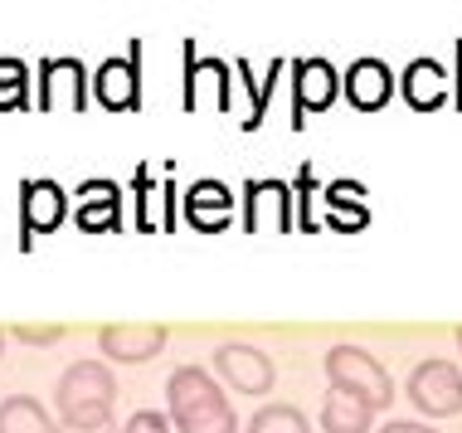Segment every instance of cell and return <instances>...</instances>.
Here are the masks:
<instances>
[{
  "mask_svg": "<svg viewBox=\"0 0 462 433\" xmlns=\"http://www.w3.org/2000/svg\"><path fill=\"white\" fill-rule=\"evenodd\" d=\"M117 380L103 361H73L54 385V424L69 433H107Z\"/></svg>",
  "mask_w": 462,
  "mask_h": 433,
  "instance_id": "1",
  "label": "cell"
},
{
  "mask_svg": "<svg viewBox=\"0 0 462 433\" xmlns=\"http://www.w3.org/2000/svg\"><path fill=\"white\" fill-rule=\"evenodd\" d=\"M171 433H239V414L224 400L219 380L199 365H180L166 380Z\"/></svg>",
  "mask_w": 462,
  "mask_h": 433,
  "instance_id": "2",
  "label": "cell"
},
{
  "mask_svg": "<svg viewBox=\"0 0 462 433\" xmlns=\"http://www.w3.org/2000/svg\"><path fill=\"white\" fill-rule=\"evenodd\" d=\"M327 380H331V390L351 394V400L370 404V410H390V404H394L390 370L374 361L370 351L351 345V341H341V345H331V351H327Z\"/></svg>",
  "mask_w": 462,
  "mask_h": 433,
  "instance_id": "3",
  "label": "cell"
},
{
  "mask_svg": "<svg viewBox=\"0 0 462 433\" xmlns=\"http://www.w3.org/2000/svg\"><path fill=\"white\" fill-rule=\"evenodd\" d=\"M404 400L414 404L423 419H453V414H462V370L453 361L429 355V361H419L414 370H409Z\"/></svg>",
  "mask_w": 462,
  "mask_h": 433,
  "instance_id": "4",
  "label": "cell"
},
{
  "mask_svg": "<svg viewBox=\"0 0 462 433\" xmlns=\"http://www.w3.org/2000/svg\"><path fill=\"white\" fill-rule=\"evenodd\" d=\"M171 331L161 321H112V327L97 331V351L117 365H146L166 351Z\"/></svg>",
  "mask_w": 462,
  "mask_h": 433,
  "instance_id": "5",
  "label": "cell"
},
{
  "mask_svg": "<svg viewBox=\"0 0 462 433\" xmlns=\"http://www.w3.org/2000/svg\"><path fill=\"white\" fill-rule=\"evenodd\" d=\"M215 375L239 394H273V385H278L273 361L258 351V345H244V341H224L219 345L215 351Z\"/></svg>",
  "mask_w": 462,
  "mask_h": 433,
  "instance_id": "6",
  "label": "cell"
},
{
  "mask_svg": "<svg viewBox=\"0 0 462 433\" xmlns=\"http://www.w3.org/2000/svg\"><path fill=\"white\" fill-rule=\"evenodd\" d=\"M244 229L287 234L292 229V190L282 180H248L244 185Z\"/></svg>",
  "mask_w": 462,
  "mask_h": 433,
  "instance_id": "7",
  "label": "cell"
},
{
  "mask_svg": "<svg viewBox=\"0 0 462 433\" xmlns=\"http://www.w3.org/2000/svg\"><path fill=\"white\" fill-rule=\"evenodd\" d=\"M40 107L54 113V107H69V113H83L88 107V69L79 59H44L40 64Z\"/></svg>",
  "mask_w": 462,
  "mask_h": 433,
  "instance_id": "8",
  "label": "cell"
},
{
  "mask_svg": "<svg viewBox=\"0 0 462 433\" xmlns=\"http://www.w3.org/2000/svg\"><path fill=\"white\" fill-rule=\"evenodd\" d=\"M336 93H341V78H336V69L327 59H297L292 64V127H302L311 113H327L336 103Z\"/></svg>",
  "mask_w": 462,
  "mask_h": 433,
  "instance_id": "9",
  "label": "cell"
},
{
  "mask_svg": "<svg viewBox=\"0 0 462 433\" xmlns=\"http://www.w3.org/2000/svg\"><path fill=\"white\" fill-rule=\"evenodd\" d=\"M341 93L356 113H380L394 97V73H390V64H380V59H356L341 78Z\"/></svg>",
  "mask_w": 462,
  "mask_h": 433,
  "instance_id": "10",
  "label": "cell"
},
{
  "mask_svg": "<svg viewBox=\"0 0 462 433\" xmlns=\"http://www.w3.org/2000/svg\"><path fill=\"white\" fill-rule=\"evenodd\" d=\"M93 97L103 107H112V113H136L142 107V78H136V54L127 59H107L103 69L88 78Z\"/></svg>",
  "mask_w": 462,
  "mask_h": 433,
  "instance_id": "11",
  "label": "cell"
},
{
  "mask_svg": "<svg viewBox=\"0 0 462 433\" xmlns=\"http://www.w3.org/2000/svg\"><path fill=\"white\" fill-rule=\"evenodd\" d=\"M20 215H24V249H30L34 234H54L59 225H64V215H69L64 190H59L54 180H24Z\"/></svg>",
  "mask_w": 462,
  "mask_h": 433,
  "instance_id": "12",
  "label": "cell"
},
{
  "mask_svg": "<svg viewBox=\"0 0 462 433\" xmlns=\"http://www.w3.org/2000/svg\"><path fill=\"white\" fill-rule=\"evenodd\" d=\"M399 93H404V103L414 107V113H439L443 103H453V97H448V73L433 64V59H414V64L404 69V78H399Z\"/></svg>",
  "mask_w": 462,
  "mask_h": 433,
  "instance_id": "13",
  "label": "cell"
},
{
  "mask_svg": "<svg viewBox=\"0 0 462 433\" xmlns=\"http://www.w3.org/2000/svg\"><path fill=\"white\" fill-rule=\"evenodd\" d=\"M185 219H190L195 229H205V234L224 229V225L234 219V195H229V185H219V180H195L190 190H185Z\"/></svg>",
  "mask_w": 462,
  "mask_h": 433,
  "instance_id": "14",
  "label": "cell"
},
{
  "mask_svg": "<svg viewBox=\"0 0 462 433\" xmlns=\"http://www.w3.org/2000/svg\"><path fill=\"white\" fill-rule=\"evenodd\" d=\"M79 229H122V190L112 180H83L79 185Z\"/></svg>",
  "mask_w": 462,
  "mask_h": 433,
  "instance_id": "15",
  "label": "cell"
},
{
  "mask_svg": "<svg viewBox=\"0 0 462 433\" xmlns=\"http://www.w3.org/2000/svg\"><path fill=\"white\" fill-rule=\"evenodd\" d=\"M317 424H321V433H370L374 410L360 404V400H351V394L331 390L327 404H321V414H317Z\"/></svg>",
  "mask_w": 462,
  "mask_h": 433,
  "instance_id": "16",
  "label": "cell"
},
{
  "mask_svg": "<svg viewBox=\"0 0 462 433\" xmlns=\"http://www.w3.org/2000/svg\"><path fill=\"white\" fill-rule=\"evenodd\" d=\"M0 433H59V424L34 394H10L0 400Z\"/></svg>",
  "mask_w": 462,
  "mask_h": 433,
  "instance_id": "17",
  "label": "cell"
},
{
  "mask_svg": "<svg viewBox=\"0 0 462 433\" xmlns=\"http://www.w3.org/2000/svg\"><path fill=\"white\" fill-rule=\"evenodd\" d=\"M248 433H311V424L297 404H263L248 419Z\"/></svg>",
  "mask_w": 462,
  "mask_h": 433,
  "instance_id": "18",
  "label": "cell"
},
{
  "mask_svg": "<svg viewBox=\"0 0 462 433\" xmlns=\"http://www.w3.org/2000/svg\"><path fill=\"white\" fill-rule=\"evenodd\" d=\"M278 69H282V64L273 59V64H268V83L258 88V83H254V69H248L244 59H239V83H244L248 93H254V107H248V117H244V132H254L258 122H263V113H268V88H278Z\"/></svg>",
  "mask_w": 462,
  "mask_h": 433,
  "instance_id": "19",
  "label": "cell"
},
{
  "mask_svg": "<svg viewBox=\"0 0 462 433\" xmlns=\"http://www.w3.org/2000/svg\"><path fill=\"white\" fill-rule=\"evenodd\" d=\"M0 107H5V113L30 107V93H24V64H20V59H0Z\"/></svg>",
  "mask_w": 462,
  "mask_h": 433,
  "instance_id": "20",
  "label": "cell"
},
{
  "mask_svg": "<svg viewBox=\"0 0 462 433\" xmlns=\"http://www.w3.org/2000/svg\"><path fill=\"white\" fill-rule=\"evenodd\" d=\"M360 195H365V190H360V185H351V180H336L331 190H327V205L341 215V219H336L341 229H360V225H365V219H351V200H360Z\"/></svg>",
  "mask_w": 462,
  "mask_h": 433,
  "instance_id": "21",
  "label": "cell"
},
{
  "mask_svg": "<svg viewBox=\"0 0 462 433\" xmlns=\"http://www.w3.org/2000/svg\"><path fill=\"white\" fill-rule=\"evenodd\" d=\"M311 190H317V176H311V161L302 170H297V195H292V209H302V219H297V225H302L307 234H317V215H311Z\"/></svg>",
  "mask_w": 462,
  "mask_h": 433,
  "instance_id": "22",
  "label": "cell"
},
{
  "mask_svg": "<svg viewBox=\"0 0 462 433\" xmlns=\"http://www.w3.org/2000/svg\"><path fill=\"white\" fill-rule=\"evenodd\" d=\"M5 336H15V341H30V345H54V341H64V327H24V321H15V327L5 331Z\"/></svg>",
  "mask_w": 462,
  "mask_h": 433,
  "instance_id": "23",
  "label": "cell"
},
{
  "mask_svg": "<svg viewBox=\"0 0 462 433\" xmlns=\"http://www.w3.org/2000/svg\"><path fill=\"white\" fill-rule=\"evenodd\" d=\"M122 433H171V419L161 410H136L127 424H122Z\"/></svg>",
  "mask_w": 462,
  "mask_h": 433,
  "instance_id": "24",
  "label": "cell"
},
{
  "mask_svg": "<svg viewBox=\"0 0 462 433\" xmlns=\"http://www.w3.org/2000/svg\"><path fill=\"white\" fill-rule=\"evenodd\" d=\"M380 433H439L433 424H419V419H390Z\"/></svg>",
  "mask_w": 462,
  "mask_h": 433,
  "instance_id": "25",
  "label": "cell"
},
{
  "mask_svg": "<svg viewBox=\"0 0 462 433\" xmlns=\"http://www.w3.org/2000/svg\"><path fill=\"white\" fill-rule=\"evenodd\" d=\"M448 88H453V93H448V97H453V103L462 107V40H457V78L448 83Z\"/></svg>",
  "mask_w": 462,
  "mask_h": 433,
  "instance_id": "26",
  "label": "cell"
},
{
  "mask_svg": "<svg viewBox=\"0 0 462 433\" xmlns=\"http://www.w3.org/2000/svg\"><path fill=\"white\" fill-rule=\"evenodd\" d=\"M0 355H5V327H0Z\"/></svg>",
  "mask_w": 462,
  "mask_h": 433,
  "instance_id": "27",
  "label": "cell"
},
{
  "mask_svg": "<svg viewBox=\"0 0 462 433\" xmlns=\"http://www.w3.org/2000/svg\"><path fill=\"white\" fill-rule=\"evenodd\" d=\"M457 351H462V327H457Z\"/></svg>",
  "mask_w": 462,
  "mask_h": 433,
  "instance_id": "28",
  "label": "cell"
},
{
  "mask_svg": "<svg viewBox=\"0 0 462 433\" xmlns=\"http://www.w3.org/2000/svg\"><path fill=\"white\" fill-rule=\"evenodd\" d=\"M59 433H69V428H59ZM107 433H112V428H107Z\"/></svg>",
  "mask_w": 462,
  "mask_h": 433,
  "instance_id": "29",
  "label": "cell"
}]
</instances>
